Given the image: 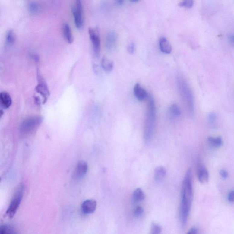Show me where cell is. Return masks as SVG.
Here are the masks:
<instances>
[{
	"label": "cell",
	"mask_w": 234,
	"mask_h": 234,
	"mask_svg": "<svg viewBox=\"0 0 234 234\" xmlns=\"http://www.w3.org/2000/svg\"><path fill=\"white\" fill-rule=\"evenodd\" d=\"M220 174L223 179H226L228 177V173L226 170L222 169L220 171Z\"/></svg>",
	"instance_id": "obj_31"
},
{
	"label": "cell",
	"mask_w": 234,
	"mask_h": 234,
	"mask_svg": "<svg viewBox=\"0 0 234 234\" xmlns=\"http://www.w3.org/2000/svg\"><path fill=\"white\" fill-rule=\"evenodd\" d=\"M24 192V188L23 184H21L17 187L15 192L13 194L8 207L6 212V216L11 219L13 218L17 212Z\"/></svg>",
	"instance_id": "obj_4"
},
{
	"label": "cell",
	"mask_w": 234,
	"mask_h": 234,
	"mask_svg": "<svg viewBox=\"0 0 234 234\" xmlns=\"http://www.w3.org/2000/svg\"><path fill=\"white\" fill-rule=\"evenodd\" d=\"M209 122L210 123H213L216 119V115L214 112H211L208 117Z\"/></svg>",
	"instance_id": "obj_30"
},
{
	"label": "cell",
	"mask_w": 234,
	"mask_h": 234,
	"mask_svg": "<svg viewBox=\"0 0 234 234\" xmlns=\"http://www.w3.org/2000/svg\"><path fill=\"white\" fill-rule=\"evenodd\" d=\"M71 11L74 17L76 27L78 28H81L84 24L83 6L81 1L77 0L74 2L72 5Z\"/></svg>",
	"instance_id": "obj_6"
},
{
	"label": "cell",
	"mask_w": 234,
	"mask_h": 234,
	"mask_svg": "<svg viewBox=\"0 0 234 234\" xmlns=\"http://www.w3.org/2000/svg\"><path fill=\"white\" fill-rule=\"evenodd\" d=\"M42 117L40 116H32L26 119L20 127L21 134L27 135L32 132L42 123Z\"/></svg>",
	"instance_id": "obj_5"
},
{
	"label": "cell",
	"mask_w": 234,
	"mask_h": 234,
	"mask_svg": "<svg viewBox=\"0 0 234 234\" xmlns=\"http://www.w3.org/2000/svg\"><path fill=\"white\" fill-rule=\"evenodd\" d=\"M117 40V34L115 32L111 31L108 33L106 37V47L108 50L111 51L114 49Z\"/></svg>",
	"instance_id": "obj_12"
},
{
	"label": "cell",
	"mask_w": 234,
	"mask_h": 234,
	"mask_svg": "<svg viewBox=\"0 0 234 234\" xmlns=\"http://www.w3.org/2000/svg\"><path fill=\"white\" fill-rule=\"evenodd\" d=\"M87 169L88 166L87 163L83 160H80L76 166L73 177L77 180L82 179L87 173Z\"/></svg>",
	"instance_id": "obj_9"
},
{
	"label": "cell",
	"mask_w": 234,
	"mask_h": 234,
	"mask_svg": "<svg viewBox=\"0 0 234 234\" xmlns=\"http://www.w3.org/2000/svg\"><path fill=\"white\" fill-rule=\"evenodd\" d=\"M88 33L95 55L96 57H98L101 49V40L99 31L96 28L90 27L88 30Z\"/></svg>",
	"instance_id": "obj_8"
},
{
	"label": "cell",
	"mask_w": 234,
	"mask_h": 234,
	"mask_svg": "<svg viewBox=\"0 0 234 234\" xmlns=\"http://www.w3.org/2000/svg\"><path fill=\"white\" fill-rule=\"evenodd\" d=\"M0 103L2 107L8 109L11 106L12 100L9 94L7 92H2L0 93Z\"/></svg>",
	"instance_id": "obj_15"
},
{
	"label": "cell",
	"mask_w": 234,
	"mask_h": 234,
	"mask_svg": "<svg viewBox=\"0 0 234 234\" xmlns=\"http://www.w3.org/2000/svg\"><path fill=\"white\" fill-rule=\"evenodd\" d=\"M130 2H133V3H136V2H138V1H137V0H136V1H131Z\"/></svg>",
	"instance_id": "obj_36"
},
{
	"label": "cell",
	"mask_w": 234,
	"mask_h": 234,
	"mask_svg": "<svg viewBox=\"0 0 234 234\" xmlns=\"http://www.w3.org/2000/svg\"><path fill=\"white\" fill-rule=\"evenodd\" d=\"M229 38V40H230L232 42L234 43V34H232V35H230Z\"/></svg>",
	"instance_id": "obj_35"
},
{
	"label": "cell",
	"mask_w": 234,
	"mask_h": 234,
	"mask_svg": "<svg viewBox=\"0 0 234 234\" xmlns=\"http://www.w3.org/2000/svg\"><path fill=\"white\" fill-rule=\"evenodd\" d=\"M135 49V46L134 43H133L129 44V46L128 47V53L130 54H133L134 52Z\"/></svg>",
	"instance_id": "obj_29"
},
{
	"label": "cell",
	"mask_w": 234,
	"mask_h": 234,
	"mask_svg": "<svg viewBox=\"0 0 234 234\" xmlns=\"http://www.w3.org/2000/svg\"><path fill=\"white\" fill-rule=\"evenodd\" d=\"M193 177L191 169H188L182 182L180 218L183 226L187 223L193 199Z\"/></svg>",
	"instance_id": "obj_1"
},
{
	"label": "cell",
	"mask_w": 234,
	"mask_h": 234,
	"mask_svg": "<svg viewBox=\"0 0 234 234\" xmlns=\"http://www.w3.org/2000/svg\"><path fill=\"white\" fill-rule=\"evenodd\" d=\"M194 3V1L192 0H185L179 2V5L180 7H183L186 8H191L193 7Z\"/></svg>",
	"instance_id": "obj_26"
},
{
	"label": "cell",
	"mask_w": 234,
	"mask_h": 234,
	"mask_svg": "<svg viewBox=\"0 0 234 234\" xmlns=\"http://www.w3.org/2000/svg\"><path fill=\"white\" fill-rule=\"evenodd\" d=\"M116 2L118 5H122L124 4V1H123V0H118V1Z\"/></svg>",
	"instance_id": "obj_34"
},
{
	"label": "cell",
	"mask_w": 234,
	"mask_h": 234,
	"mask_svg": "<svg viewBox=\"0 0 234 234\" xmlns=\"http://www.w3.org/2000/svg\"><path fill=\"white\" fill-rule=\"evenodd\" d=\"M15 34L12 30H9L6 33L5 44L7 47H10L14 44L15 42Z\"/></svg>",
	"instance_id": "obj_20"
},
{
	"label": "cell",
	"mask_w": 234,
	"mask_h": 234,
	"mask_svg": "<svg viewBox=\"0 0 234 234\" xmlns=\"http://www.w3.org/2000/svg\"><path fill=\"white\" fill-rule=\"evenodd\" d=\"M166 169L163 166H158L154 171V178L157 182L163 180L166 175Z\"/></svg>",
	"instance_id": "obj_17"
},
{
	"label": "cell",
	"mask_w": 234,
	"mask_h": 234,
	"mask_svg": "<svg viewBox=\"0 0 234 234\" xmlns=\"http://www.w3.org/2000/svg\"><path fill=\"white\" fill-rule=\"evenodd\" d=\"M97 207V203L94 199H87L85 200L81 205V211L85 214L93 213L96 210Z\"/></svg>",
	"instance_id": "obj_10"
},
{
	"label": "cell",
	"mask_w": 234,
	"mask_h": 234,
	"mask_svg": "<svg viewBox=\"0 0 234 234\" xmlns=\"http://www.w3.org/2000/svg\"><path fill=\"white\" fill-rule=\"evenodd\" d=\"M37 77L38 84L35 87V90L37 93L42 96L43 98V103H45L50 95L49 89L46 82L45 81L39 69L37 70Z\"/></svg>",
	"instance_id": "obj_7"
},
{
	"label": "cell",
	"mask_w": 234,
	"mask_h": 234,
	"mask_svg": "<svg viewBox=\"0 0 234 234\" xmlns=\"http://www.w3.org/2000/svg\"><path fill=\"white\" fill-rule=\"evenodd\" d=\"M134 95L139 101H142L148 98L149 95L146 90L139 83L135 84L134 88Z\"/></svg>",
	"instance_id": "obj_13"
},
{
	"label": "cell",
	"mask_w": 234,
	"mask_h": 234,
	"mask_svg": "<svg viewBox=\"0 0 234 234\" xmlns=\"http://www.w3.org/2000/svg\"><path fill=\"white\" fill-rule=\"evenodd\" d=\"M187 234H197V229L195 228H192Z\"/></svg>",
	"instance_id": "obj_33"
},
{
	"label": "cell",
	"mask_w": 234,
	"mask_h": 234,
	"mask_svg": "<svg viewBox=\"0 0 234 234\" xmlns=\"http://www.w3.org/2000/svg\"><path fill=\"white\" fill-rule=\"evenodd\" d=\"M197 175L198 180L201 183H207L209 181V172L206 167L202 165H198Z\"/></svg>",
	"instance_id": "obj_11"
},
{
	"label": "cell",
	"mask_w": 234,
	"mask_h": 234,
	"mask_svg": "<svg viewBox=\"0 0 234 234\" xmlns=\"http://www.w3.org/2000/svg\"><path fill=\"white\" fill-rule=\"evenodd\" d=\"M28 9L31 13L37 14L40 11V5L36 2H31L28 4Z\"/></svg>",
	"instance_id": "obj_23"
},
{
	"label": "cell",
	"mask_w": 234,
	"mask_h": 234,
	"mask_svg": "<svg viewBox=\"0 0 234 234\" xmlns=\"http://www.w3.org/2000/svg\"><path fill=\"white\" fill-rule=\"evenodd\" d=\"M162 227L158 224L153 223L150 227V234H160L162 233Z\"/></svg>",
	"instance_id": "obj_25"
},
{
	"label": "cell",
	"mask_w": 234,
	"mask_h": 234,
	"mask_svg": "<svg viewBox=\"0 0 234 234\" xmlns=\"http://www.w3.org/2000/svg\"><path fill=\"white\" fill-rule=\"evenodd\" d=\"M29 56L33 60V61L36 63H38L40 62V56L38 54L36 53H31L29 54Z\"/></svg>",
	"instance_id": "obj_28"
},
{
	"label": "cell",
	"mask_w": 234,
	"mask_h": 234,
	"mask_svg": "<svg viewBox=\"0 0 234 234\" xmlns=\"http://www.w3.org/2000/svg\"><path fill=\"white\" fill-rule=\"evenodd\" d=\"M133 200L135 203H139L144 200L145 195L141 189L136 188L133 193Z\"/></svg>",
	"instance_id": "obj_19"
},
{
	"label": "cell",
	"mask_w": 234,
	"mask_h": 234,
	"mask_svg": "<svg viewBox=\"0 0 234 234\" xmlns=\"http://www.w3.org/2000/svg\"><path fill=\"white\" fill-rule=\"evenodd\" d=\"M228 199L229 202H234V190L229 192L228 196Z\"/></svg>",
	"instance_id": "obj_32"
},
{
	"label": "cell",
	"mask_w": 234,
	"mask_h": 234,
	"mask_svg": "<svg viewBox=\"0 0 234 234\" xmlns=\"http://www.w3.org/2000/svg\"><path fill=\"white\" fill-rule=\"evenodd\" d=\"M156 118V106L154 97L151 95L148 97L146 118L144 122V138L146 143L151 141L154 132Z\"/></svg>",
	"instance_id": "obj_2"
},
{
	"label": "cell",
	"mask_w": 234,
	"mask_h": 234,
	"mask_svg": "<svg viewBox=\"0 0 234 234\" xmlns=\"http://www.w3.org/2000/svg\"><path fill=\"white\" fill-rule=\"evenodd\" d=\"M177 84L180 94L187 106L190 115L193 116L194 112V95L186 81L181 77H178Z\"/></svg>",
	"instance_id": "obj_3"
},
{
	"label": "cell",
	"mask_w": 234,
	"mask_h": 234,
	"mask_svg": "<svg viewBox=\"0 0 234 234\" xmlns=\"http://www.w3.org/2000/svg\"><path fill=\"white\" fill-rule=\"evenodd\" d=\"M160 49L163 53L166 54H171L172 48L170 42L165 37H162L159 41Z\"/></svg>",
	"instance_id": "obj_14"
},
{
	"label": "cell",
	"mask_w": 234,
	"mask_h": 234,
	"mask_svg": "<svg viewBox=\"0 0 234 234\" xmlns=\"http://www.w3.org/2000/svg\"><path fill=\"white\" fill-rule=\"evenodd\" d=\"M144 209L141 206H138L135 208L134 212V217L139 218L141 217L144 213Z\"/></svg>",
	"instance_id": "obj_27"
},
{
	"label": "cell",
	"mask_w": 234,
	"mask_h": 234,
	"mask_svg": "<svg viewBox=\"0 0 234 234\" xmlns=\"http://www.w3.org/2000/svg\"><path fill=\"white\" fill-rule=\"evenodd\" d=\"M0 234H17L15 229L10 225H3L0 227Z\"/></svg>",
	"instance_id": "obj_22"
},
{
	"label": "cell",
	"mask_w": 234,
	"mask_h": 234,
	"mask_svg": "<svg viewBox=\"0 0 234 234\" xmlns=\"http://www.w3.org/2000/svg\"><path fill=\"white\" fill-rule=\"evenodd\" d=\"M62 32L65 40L71 43L73 41V36L70 25L67 23H65L62 26Z\"/></svg>",
	"instance_id": "obj_16"
},
{
	"label": "cell",
	"mask_w": 234,
	"mask_h": 234,
	"mask_svg": "<svg viewBox=\"0 0 234 234\" xmlns=\"http://www.w3.org/2000/svg\"><path fill=\"white\" fill-rule=\"evenodd\" d=\"M208 141L209 144L213 147H219L223 144V141L220 136L218 137H209Z\"/></svg>",
	"instance_id": "obj_21"
},
{
	"label": "cell",
	"mask_w": 234,
	"mask_h": 234,
	"mask_svg": "<svg viewBox=\"0 0 234 234\" xmlns=\"http://www.w3.org/2000/svg\"><path fill=\"white\" fill-rule=\"evenodd\" d=\"M101 63L102 68L107 72H110L113 70L114 66L113 62L106 57L102 58Z\"/></svg>",
	"instance_id": "obj_18"
},
{
	"label": "cell",
	"mask_w": 234,
	"mask_h": 234,
	"mask_svg": "<svg viewBox=\"0 0 234 234\" xmlns=\"http://www.w3.org/2000/svg\"><path fill=\"white\" fill-rule=\"evenodd\" d=\"M170 114L173 118L179 117L181 115V112L179 106L176 104H173L170 107L169 109Z\"/></svg>",
	"instance_id": "obj_24"
}]
</instances>
